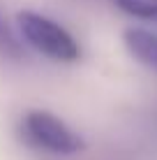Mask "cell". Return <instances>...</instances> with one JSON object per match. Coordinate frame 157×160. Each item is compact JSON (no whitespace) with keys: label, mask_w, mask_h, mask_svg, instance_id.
<instances>
[{"label":"cell","mask_w":157,"mask_h":160,"mask_svg":"<svg viewBox=\"0 0 157 160\" xmlns=\"http://www.w3.org/2000/svg\"><path fill=\"white\" fill-rule=\"evenodd\" d=\"M23 130L30 142L53 153H76L83 146L81 139L62 121L46 112H30L23 121Z\"/></svg>","instance_id":"cell-2"},{"label":"cell","mask_w":157,"mask_h":160,"mask_svg":"<svg viewBox=\"0 0 157 160\" xmlns=\"http://www.w3.org/2000/svg\"><path fill=\"white\" fill-rule=\"evenodd\" d=\"M125 44L141 63L157 70V35L155 32H148L143 28H129L125 30Z\"/></svg>","instance_id":"cell-3"},{"label":"cell","mask_w":157,"mask_h":160,"mask_svg":"<svg viewBox=\"0 0 157 160\" xmlns=\"http://www.w3.org/2000/svg\"><path fill=\"white\" fill-rule=\"evenodd\" d=\"M116 5L122 12L139 16V19H155L157 14V0H116Z\"/></svg>","instance_id":"cell-4"},{"label":"cell","mask_w":157,"mask_h":160,"mask_svg":"<svg viewBox=\"0 0 157 160\" xmlns=\"http://www.w3.org/2000/svg\"><path fill=\"white\" fill-rule=\"evenodd\" d=\"M19 28L23 37L28 40L37 51L53 60H76L79 58V44L62 26L53 23L51 19L35 12H21L19 14Z\"/></svg>","instance_id":"cell-1"},{"label":"cell","mask_w":157,"mask_h":160,"mask_svg":"<svg viewBox=\"0 0 157 160\" xmlns=\"http://www.w3.org/2000/svg\"><path fill=\"white\" fill-rule=\"evenodd\" d=\"M153 21H155V23H157V14H155V19H153Z\"/></svg>","instance_id":"cell-5"}]
</instances>
